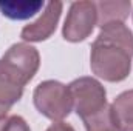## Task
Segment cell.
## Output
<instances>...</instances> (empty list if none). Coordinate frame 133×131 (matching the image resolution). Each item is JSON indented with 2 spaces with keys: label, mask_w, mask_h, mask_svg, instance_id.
I'll return each instance as SVG.
<instances>
[{
  "label": "cell",
  "mask_w": 133,
  "mask_h": 131,
  "mask_svg": "<svg viewBox=\"0 0 133 131\" xmlns=\"http://www.w3.org/2000/svg\"><path fill=\"white\" fill-rule=\"evenodd\" d=\"M133 34L124 23H110L101 28L91 43V71L107 82H121L132 71Z\"/></svg>",
  "instance_id": "1"
},
{
  "label": "cell",
  "mask_w": 133,
  "mask_h": 131,
  "mask_svg": "<svg viewBox=\"0 0 133 131\" xmlns=\"http://www.w3.org/2000/svg\"><path fill=\"white\" fill-rule=\"evenodd\" d=\"M33 99L37 111L54 122L64 120L73 110L68 85L57 80L40 82L34 90Z\"/></svg>",
  "instance_id": "2"
},
{
  "label": "cell",
  "mask_w": 133,
  "mask_h": 131,
  "mask_svg": "<svg viewBox=\"0 0 133 131\" xmlns=\"http://www.w3.org/2000/svg\"><path fill=\"white\" fill-rule=\"evenodd\" d=\"M68 90L73 110L82 120L99 113L108 105L105 88L99 80L93 77H79L68 85Z\"/></svg>",
  "instance_id": "3"
},
{
  "label": "cell",
  "mask_w": 133,
  "mask_h": 131,
  "mask_svg": "<svg viewBox=\"0 0 133 131\" xmlns=\"http://www.w3.org/2000/svg\"><path fill=\"white\" fill-rule=\"evenodd\" d=\"M8 74L25 88V85L33 79L40 65L39 51L28 43H14L0 59Z\"/></svg>",
  "instance_id": "4"
},
{
  "label": "cell",
  "mask_w": 133,
  "mask_h": 131,
  "mask_svg": "<svg viewBox=\"0 0 133 131\" xmlns=\"http://www.w3.org/2000/svg\"><path fill=\"white\" fill-rule=\"evenodd\" d=\"M96 25L98 11L95 2H73L62 28V35L68 42H82L93 33Z\"/></svg>",
  "instance_id": "5"
},
{
  "label": "cell",
  "mask_w": 133,
  "mask_h": 131,
  "mask_svg": "<svg viewBox=\"0 0 133 131\" xmlns=\"http://www.w3.org/2000/svg\"><path fill=\"white\" fill-rule=\"evenodd\" d=\"M62 2H50L45 5L42 16L26 26H23L20 37L25 42H42L51 37V34L56 31L57 22L62 14Z\"/></svg>",
  "instance_id": "6"
},
{
  "label": "cell",
  "mask_w": 133,
  "mask_h": 131,
  "mask_svg": "<svg viewBox=\"0 0 133 131\" xmlns=\"http://www.w3.org/2000/svg\"><path fill=\"white\" fill-rule=\"evenodd\" d=\"M98 11V26L104 28L110 23H124L129 17L132 3L130 0L121 2H95Z\"/></svg>",
  "instance_id": "7"
},
{
  "label": "cell",
  "mask_w": 133,
  "mask_h": 131,
  "mask_svg": "<svg viewBox=\"0 0 133 131\" xmlns=\"http://www.w3.org/2000/svg\"><path fill=\"white\" fill-rule=\"evenodd\" d=\"M23 94V86H20L5 69L0 60V117L8 116V111L14 103H17Z\"/></svg>",
  "instance_id": "8"
},
{
  "label": "cell",
  "mask_w": 133,
  "mask_h": 131,
  "mask_svg": "<svg viewBox=\"0 0 133 131\" xmlns=\"http://www.w3.org/2000/svg\"><path fill=\"white\" fill-rule=\"evenodd\" d=\"M111 114L118 131H133V90L121 93L113 100Z\"/></svg>",
  "instance_id": "9"
},
{
  "label": "cell",
  "mask_w": 133,
  "mask_h": 131,
  "mask_svg": "<svg viewBox=\"0 0 133 131\" xmlns=\"http://www.w3.org/2000/svg\"><path fill=\"white\" fill-rule=\"evenodd\" d=\"M42 8H45V3L40 0L36 2H0V11L3 16L12 20H25L36 16Z\"/></svg>",
  "instance_id": "10"
},
{
  "label": "cell",
  "mask_w": 133,
  "mask_h": 131,
  "mask_svg": "<svg viewBox=\"0 0 133 131\" xmlns=\"http://www.w3.org/2000/svg\"><path fill=\"white\" fill-rule=\"evenodd\" d=\"M82 122L87 131H118L111 114V105H107L99 113L84 119Z\"/></svg>",
  "instance_id": "11"
},
{
  "label": "cell",
  "mask_w": 133,
  "mask_h": 131,
  "mask_svg": "<svg viewBox=\"0 0 133 131\" xmlns=\"http://www.w3.org/2000/svg\"><path fill=\"white\" fill-rule=\"evenodd\" d=\"M0 131H31L30 125L22 116L11 114L0 117Z\"/></svg>",
  "instance_id": "12"
},
{
  "label": "cell",
  "mask_w": 133,
  "mask_h": 131,
  "mask_svg": "<svg viewBox=\"0 0 133 131\" xmlns=\"http://www.w3.org/2000/svg\"><path fill=\"white\" fill-rule=\"evenodd\" d=\"M46 131H76L70 123H66L64 120H61V122H54L53 125H50Z\"/></svg>",
  "instance_id": "13"
}]
</instances>
